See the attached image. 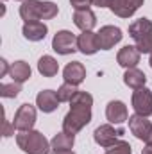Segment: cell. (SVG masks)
<instances>
[{"mask_svg": "<svg viewBox=\"0 0 152 154\" xmlns=\"http://www.w3.org/2000/svg\"><path fill=\"white\" fill-rule=\"evenodd\" d=\"M16 143L25 154H48L50 152V142L41 134L39 131H20L16 134Z\"/></svg>", "mask_w": 152, "mask_h": 154, "instance_id": "6da1fadb", "label": "cell"}, {"mask_svg": "<svg viewBox=\"0 0 152 154\" xmlns=\"http://www.w3.org/2000/svg\"><path fill=\"white\" fill-rule=\"evenodd\" d=\"M129 36L134 39L141 54H152V22L149 18L134 20L129 25Z\"/></svg>", "mask_w": 152, "mask_h": 154, "instance_id": "7a4b0ae2", "label": "cell"}, {"mask_svg": "<svg viewBox=\"0 0 152 154\" xmlns=\"http://www.w3.org/2000/svg\"><path fill=\"white\" fill-rule=\"evenodd\" d=\"M90 122H91V106L70 104V111L66 113L65 120H63V131L75 136Z\"/></svg>", "mask_w": 152, "mask_h": 154, "instance_id": "3957f363", "label": "cell"}, {"mask_svg": "<svg viewBox=\"0 0 152 154\" xmlns=\"http://www.w3.org/2000/svg\"><path fill=\"white\" fill-rule=\"evenodd\" d=\"M52 48L61 56L74 54L77 50V36L70 31H57L52 38Z\"/></svg>", "mask_w": 152, "mask_h": 154, "instance_id": "277c9868", "label": "cell"}, {"mask_svg": "<svg viewBox=\"0 0 152 154\" xmlns=\"http://www.w3.org/2000/svg\"><path fill=\"white\" fill-rule=\"evenodd\" d=\"M123 133H125L123 127L114 129L111 124H102V125H99V127L95 129L93 140H95V143H99L100 147H109V145H113Z\"/></svg>", "mask_w": 152, "mask_h": 154, "instance_id": "5b68a950", "label": "cell"}, {"mask_svg": "<svg viewBox=\"0 0 152 154\" xmlns=\"http://www.w3.org/2000/svg\"><path fill=\"white\" fill-rule=\"evenodd\" d=\"M132 108H134V113L143 116H150L152 115V91L149 88H138L132 91Z\"/></svg>", "mask_w": 152, "mask_h": 154, "instance_id": "8992f818", "label": "cell"}, {"mask_svg": "<svg viewBox=\"0 0 152 154\" xmlns=\"http://www.w3.org/2000/svg\"><path fill=\"white\" fill-rule=\"evenodd\" d=\"M13 124L18 131H31L36 124V108L32 104H22L14 113Z\"/></svg>", "mask_w": 152, "mask_h": 154, "instance_id": "52a82bcc", "label": "cell"}, {"mask_svg": "<svg viewBox=\"0 0 152 154\" xmlns=\"http://www.w3.org/2000/svg\"><path fill=\"white\" fill-rule=\"evenodd\" d=\"M127 122H129L131 133H132L138 140H143V142L149 140V136H150V133H152V122L149 120V116L134 113V115L129 116Z\"/></svg>", "mask_w": 152, "mask_h": 154, "instance_id": "ba28073f", "label": "cell"}, {"mask_svg": "<svg viewBox=\"0 0 152 154\" xmlns=\"http://www.w3.org/2000/svg\"><path fill=\"white\" fill-rule=\"evenodd\" d=\"M97 38H99V47H100V50H109V48H113L116 43L122 41L123 34H122V31H120L118 27H114V25H104V27H100V31L97 32Z\"/></svg>", "mask_w": 152, "mask_h": 154, "instance_id": "9c48e42d", "label": "cell"}, {"mask_svg": "<svg viewBox=\"0 0 152 154\" xmlns=\"http://www.w3.org/2000/svg\"><path fill=\"white\" fill-rule=\"evenodd\" d=\"M141 5H143V0H111L109 9L113 14L120 18H131Z\"/></svg>", "mask_w": 152, "mask_h": 154, "instance_id": "30bf717a", "label": "cell"}, {"mask_svg": "<svg viewBox=\"0 0 152 154\" xmlns=\"http://www.w3.org/2000/svg\"><path fill=\"white\" fill-rule=\"evenodd\" d=\"M140 56L141 52L136 48V45H125L118 50L116 54V63L120 66H123L125 70L129 68H136V65L140 63Z\"/></svg>", "mask_w": 152, "mask_h": 154, "instance_id": "8fae6325", "label": "cell"}, {"mask_svg": "<svg viewBox=\"0 0 152 154\" xmlns=\"http://www.w3.org/2000/svg\"><path fill=\"white\" fill-rule=\"evenodd\" d=\"M77 50L82 52L84 56H93L100 50L99 47V38H97V32L93 31H84L77 36Z\"/></svg>", "mask_w": 152, "mask_h": 154, "instance_id": "7c38bea8", "label": "cell"}, {"mask_svg": "<svg viewBox=\"0 0 152 154\" xmlns=\"http://www.w3.org/2000/svg\"><path fill=\"white\" fill-rule=\"evenodd\" d=\"M20 16L25 23L41 22V0H23L20 5Z\"/></svg>", "mask_w": 152, "mask_h": 154, "instance_id": "4fadbf2b", "label": "cell"}, {"mask_svg": "<svg viewBox=\"0 0 152 154\" xmlns=\"http://www.w3.org/2000/svg\"><path fill=\"white\" fill-rule=\"evenodd\" d=\"M106 118L109 120V124H123L125 120H129L127 106L122 100H111L106 106Z\"/></svg>", "mask_w": 152, "mask_h": 154, "instance_id": "5bb4252c", "label": "cell"}, {"mask_svg": "<svg viewBox=\"0 0 152 154\" xmlns=\"http://www.w3.org/2000/svg\"><path fill=\"white\" fill-rule=\"evenodd\" d=\"M36 106L43 113H52L57 109L59 106V99H57V93L52 91V90H41L38 95H36Z\"/></svg>", "mask_w": 152, "mask_h": 154, "instance_id": "9a60e30c", "label": "cell"}, {"mask_svg": "<svg viewBox=\"0 0 152 154\" xmlns=\"http://www.w3.org/2000/svg\"><path fill=\"white\" fill-rule=\"evenodd\" d=\"M63 77H65V82H70L74 86H79L84 79H86V68L82 63L79 61H72L65 66L63 70Z\"/></svg>", "mask_w": 152, "mask_h": 154, "instance_id": "2e32d148", "label": "cell"}, {"mask_svg": "<svg viewBox=\"0 0 152 154\" xmlns=\"http://www.w3.org/2000/svg\"><path fill=\"white\" fill-rule=\"evenodd\" d=\"M47 32H48V27L43 22L23 23V29H22L23 38L29 39V41H43V39L47 38Z\"/></svg>", "mask_w": 152, "mask_h": 154, "instance_id": "e0dca14e", "label": "cell"}, {"mask_svg": "<svg viewBox=\"0 0 152 154\" xmlns=\"http://www.w3.org/2000/svg\"><path fill=\"white\" fill-rule=\"evenodd\" d=\"M74 23L84 32V31H93L97 25V16L91 9H81L74 13Z\"/></svg>", "mask_w": 152, "mask_h": 154, "instance_id": "ac0fdd59", "label": "cell"}, {"mask_svg": "<svg viewBox=\"0 0 152 154\" xmlns=\"http://www.w3.org/2000/svg\"><path fill=\"white\" fill-rule=\"evenodd\" d=\"M31 74H32V70H31L29 63H25V61H14L9 70V77L13 79V82H20V84L29 81Z\"/></svg>", "mask_w": 152, "mask_h": 154, "instance_id": "d6986e66", "label": "cell"}, {"mask_svg": "<svg viewBox=\"0 0 152 154\" xmlns=\"http://www.w3.org/2000/svg\"><path fill=\"white\" fill-rule=\"evenodd\" d=\"M74 143H75V136H74V134H68V133H65V131L54 134V138L50 140L52 151H72Z\"/></svg>", "mask_w": 152, "mask_h": 154, "instance_id": "ffe728a7", "label": "cell"}, {"mask_svg": "<svg viewBox=\"0 0 152 154\" xmlns=\"http://www.w3.org/2000/svg\"><path fill=\"white\" fill-rule=\"evenodd\" d=\"M123 82H125V86H129L132 90H138V88H143L145 86L147 75L141 70H138V68H129L123 74Z\"/></svg>", "mask_w": 152, "mask_h": 154, "instance_id": "44dd1931", "label": "cell"}, {"mask_svg": "<svg viewBox=\"0 0 152 154\" xmlns=\"http://www.w3.org/2000/svg\"><path fill=\"white\" fill-rule=\"evenodd\" d=\"M38 72L43 77H54L59 72V63L52 56H41L38 61Z\"/></svg>", "mask_w": 152, "mask_h": 154, "instance_id": "7402d4cb", "label": "cell"}, {"mask_svg": "<svg viewBox=\"0 0 152 154\" xmlns=\"http://www.w3.org/2000/svg\"><path fill=\"white\" fill-rule=\"evenodd\" d=\"M77 91H79V90H77V86L70 84V82H65V84H61V86H59V90H57L56 93H57L59 102H70Z\"/></svg>", "mask_w": 152, "mask_h": 154, "instance_id": "603a6c76", "label": "cell"}, {"mask_svg": "<svg viewBox=\"0 0 152 154\" xmlns=\"http://www.w3.org/2000/svg\"><path fill=\"white\" fill-rule=\"evenodd\" d=\"M20 91H22L20 82H9V84L4 82V84H0V95L4 99H16L20 95Z\"/></svg>", "mask_w": 152, "mask_h": 154, "instance_id": "cb8c5ba5", "label": "cell"}, {"mask_svg": "<svg viewBox=\"0 0 152 154\" xmlns=\"http://www.w3.org/2000/svg\"><path fill=\"white\" fill-rule=\"evenodd\" d=\"M132 147L125 140H116L113 145L106 147V154H132Z\"/></svg>", "mask_w": 152, "mask_h": 154, "instance_id": "d4e9b609", "label": "cell"}, {"mask_svg": "<svg viewBox=\"0 0 152 154\" xmlns=\"http://www.w3.org/2000/svg\"><path fill=\"white\" fill-rule=\"evenodd\" d=\"M57 13H59L57 4L48 2V0L41 2V20H52L54 16H57Z\"/></svg>", "mask_w": 152, "mask_h": 154, "instance_id": "484cf974", "label": "cell"}, {"mask_svg": "<svg viewBox=\"0 0 152 154\" xmlns=\"http://www.w3.org/2000/svg\"><path fill=\"white\" fill-rule=\"evenodd\" d=\"M70 5L75 9V11H81V9H90L93 5V0H70Z\"/></svg>", "mask_w": 152, "mask_h": 154, "instance_id": "4316f807", "label": "cell"}, {"mask_svg": "<svg viewBox=\"0 0 152 154\" xmlns=\"http://www.w3.org/2000/svg\"><path fill=\"white\" fill-rule=\"evenodd\" d=\"M14 129H16V127H14V124H11V122L7 120V116L4 115V131H2V136H5V138H7V136H11V134L14 133Z\"/></svg>", "mask_w": 152, "mask_h": 154, "instance_id": "83f0119b", "label": "cell"}, {"mask_svg": "<svg viewBox=\"0 0 152 154\" xmlns=\"http://www.w3.org/2000/svg\"><path fill=\"white\" fill-rule=\"evenodd\" d=\"M9 70H11L9 63H7L5 59H0V77H5L9 74Z\"/></svg>", "mask_w": 152, "mask_h": 154, "instance_id": "f1b7e54d", "label": "cell"}, {"mask_svg": "<svg viewBox=\"0 0 152 154\" xmlns=\"http://www.w3.org/2000/svg\"><path fill=\"white\" fill-rule=\"evenodd\" d=\"M109 4H111V0H93V5H97V7H109Z\"/></svg>", "mask_w": 152, "mask_h": 154, "instance_id": "f546056e", "label": "cell"}, {"mask_svg": "<svg viewBox=\"0 0 152 154\" xmlns=\"http://www.w3.org/2000/svg\"><path fill=\"white\" fill-rule=\"evenodd\" d=\"M141 154H152V145L150 143H145V147H143Z\"/></svg>", "mask_w": 152, "mask_h": 154, "instance_id": "4dcf8cb0", "label": "cell"}, {"mask_svg": "<svg viewBox=\"0 0 152 154\" xmlns=\"http://www.w3.org/2000/svg\"><path fill=\"white\" fill-rule=\"evenodd\" d=\"M52 154H75L74 151H52Z\"/></svg>", "mask_w": 152, "mask_h": 154, "instance_id": "1f68e13d", "label": "cell"}, {"mask_svg": "<svg viewBox=\"0 0 152 154\" xmlns=\"http://www.w3.org/2000/svg\"><path fill=\"white\" fill-rule=\"evenodd\" d=\"M145 143H150V145H152V133H150V136H149V140H147Z\"/></svg>", "mask_w": 152, "mask_h": 154, "instance_id": "d6a6232c", "label": "cell"}, {"mask_svg": "<svg viewBox=\"0 0 152 154\" xmlns=\"http://www.w3.org/2000/svg\"><path fill=\"white\" fill-rule=\"evenodd\" d=\"M149 63H150V68H152V54H150V57H149Z\"/></svg>", "mask_w": 152, "mask_h": 154, "instance_id": "836d02e7", "label": "cell"}, {"mask_svg": "<svg viewBox=\"0 0 152 154\" xmlns=\"http://www.w3.org/2000/svg\"><path fill=\"white\" fill-rule=\"evenodd\" d=\"M20 2H23V0H20Z\"/></svg>", "mask_w": 152, "mask_h": 154, "instance_id": "e575fe53", "label": "cell"}]
</instances>
